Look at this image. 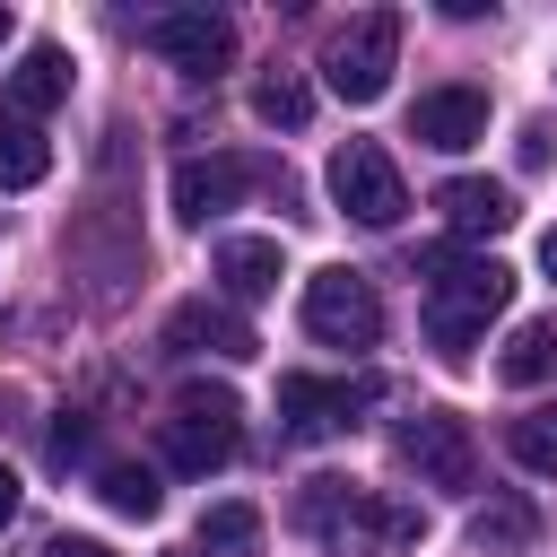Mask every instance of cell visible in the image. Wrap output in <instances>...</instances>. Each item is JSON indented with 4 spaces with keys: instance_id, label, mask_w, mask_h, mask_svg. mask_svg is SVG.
<instances>
[{
    "instance_id": "cell-1",
    "label": "cell",
    "mask_w": 557,
    "mask_h": 557,
    "mask_svg": "<svg viewBox=\"0 0 557 557\" xmlns=\"http://www.w3.org/2000/svg\"><path fill=\"white\" fill-rule=\"evenodd\" d=\"M418 270H426V339L444 366H461L479 348V331L513 305V270L496 252H453V244H426Z\"/></svg>"
},
{
    "instance_id": "cell-2",
    "label": "cell",
    "mask_w": 557,
    "mask_h": 557,
    "mask_svg": "<svg viewBox=\"0 0 557 557\" xmlns=\"http://www.w3.org/2000/svg\"><path fill=\"white\" fill-rule=\"evenodd\" d=\"M296 522H305L331 557H400V548L426 531V513H418V505L374 496V487H357V479H305Z\"/></svg>"
},
{
    "instance_id": "cell-3",
    "label": "cell",
    "mask_w": 557,
    "mask_h": 557,
    "mask_svg": "<svg viewBox=\"0 0 557 557\" xmlns=\"http://www.w3.org/2000/svg\"><path fill=\"white\" fill-rule=\"evenodd\" d=\"M157 444H165V461H174L183 479H209V470H226L235 444H244V400H235L226 383H183V400H174V418L157 426Z\"/></svg>"
},
{
    "instance_id": "cell-4",
    "label": "cell",
    "mask_w": 557,
    "mask_h": 557,
    "mask_svg": "<svg viewBox=\"0 0 557 557\" xmlns=\"http://www.w3.org/2000/svg\"><path fill=\"white\" fill-rule=\"evenodd\" d=\"M392 70H400V17H392V9L348 17V26L331 35V52H322L331 96H348V104H374V96L392 87Z\"/></svg>"
},
{
    "instance_id": "cell-5",
    "label": "cell",
    "mask_w": 557,
    "mask_h": 557,
    "mask_svg": "<svg viewBox=\"0 0 557 557\" xmlns=\"http://www.w3.org/2000/svg\"><path fill=\"white\" fill-rule=\"evenodd\" d=\"M305 331L331 348H374L383 339V305L366 270H313L305 278Z\"/></svg>"
},
{
    "instance_id": "cell-6",
    "label": "cell",
    "mask_w": 557,
    "mask_h": 557,
    "mask_svg": "<svg viewBox=\"0 0 557 557\" xmlns=\"http://www.w3.org/2000/svg\"><path fill=\"white\" fill-rule=\"evenodd\" d=\"M366 400H374V374H357V383H331V374H278V426H287L296 444H331V435H348Z\"/></svg>"
},
{
    "instance_id": "cell-7",
    "label": "cell",
    "mask_w": 557,
    "mask_h": 557,
    "mask_svg": "<svg viewBox=\"0 0 557 557\" xmlns=\"http://www.w3.org/2000/svg\"><path fill=\"white\" fill-rule=\"evenodd\" d=\"M392 453H400V470H418V487H470V470H479L470 418H453V409H418V418H400Z\"/></svg>"
},
{
    "instance_id": "cell-8",
    "label": "cell",
    "mask_w": 557,
    "mask_h": 557,
    "mask_svg": "<svg viewBox=\"0 0 557 557\" xmlns=\"http://www.w3.org/2000/svg\"><path fill=\"white\" fill-rule=\"evenodd\" d=\"M331 200H339L357 226H400V209H409L400 165H392L374 139H348V148L331 157Z\"/></svg>"
},
{
    "instance_id": "cell-9",
    "label": "cell",
    "mask_w": 557,
    "mask_h": 557,
    "mask_svg": "<svg viewBox=\"0 0 557 557\" xmlns=\"http://www.w3.org/2000/svg\"><path fill=\"white\" fill-rule=\"evenodd\" d=\"M252 183H278L270 165H252V157H183L174 165V218L183 226H209V218H226ZM287 191V183H278Z\"/></svg>"
},
{
    "instance_id": "cell-10",
    "label": "cell",
    "mask_w": 557,
    "mask_h": 557,
    "mask_svg": "<svg viewBox=\"0 0 557 557\" xmlns=\"http://www.w3.org/2000/svg\"><path fill=\"white\" fill-rule=\"evenodd\" d=\"M148 44H157L183 78H218V70L235 61V26H226L218 9H165V17H148Z\"/></svg>"
},
{
    "instance_id": "cell-11",
    "label": "cell",
    "mask_w": 557,
    "mask_h": 557,
    "mask_svg": "<svg viewBox=\"0 0 557 557\" xmlns=\"http://www.w3.org/2000/svg\"><path fill=\"white\" fill-rule=\"evenodd\" d=\"M409 139H418V148H444V157L479 148V139H487V96H479V87H426V96L409 104Z\"/></svg>"
},
{
    "instance_id": "cell-12",
    "label": "cell",
    "mask_w": 557,
    "mask_h": 557,
    "mask_svg": "<svg viewBox=\"0 0 557 557\" xmlns=\"http://www.w3.org/2000/svg\"><path fill=\"white\" fill-rule=\"evenodd\" d=\"M165 348H174V357H252L261 339H252V322H244L235 305L191 296V305H174V313H165Z\"/></svg>"
},
{
    "instance_id": "cell-13",
    "label": "cell",
    "mask_w": 557,
    "mask_h": 557,
    "mask_svg": "<svg viewBox=\"0 0 557 557\" xmlns=\"http://www.w3.org/2000/svg\"><path fill=\"white\" fill-rule=\"evenodd\" d=\"M61 96H70V52H61V44H26L17 70H9V87H0V113L35 122V113H52Z\"/></svg>"
},
{
    "instance_id": "cell-14",
    "label": "cell",
    "mask_w": 557,
    "mask_h": 557,
    "mask_svg": "<svg viewBox=\"0 0 557 557\" xmlns=\"http://www.w3.org/2000/svg\"><path fill=\"white\" fill-rule=\"evenodd\" d=\"M435 209H444L453 235H505V226H513V191L487 183V174H453V183L435 191Z\"/></svg>"
},
{
    "instance_id": "cell-15",
    "label": "cell",
    "mask_w": 557,
    "mask_h": 557,
    "mask_svg": "<svg viewBox=\"0 0 557 557\" xmlns=\"http://www.w3.org/2000/svg\"><path fill=\"white\" fill-rule=\"evenodd\" d=\"M278 278H287V261H278L270 235H226V244H218V287H226V305H252V296H270Z\"/></svg>"
},
{
    "instance_id": "cell-16",
    "label": "cell",
    "mask_w": 557,
    "mask_h": 557,
    "mask_svg": "<svg viewBox=\"0 0 557 557\" xmlns=\"http://www.w3.org/2000/svg\"><path fill=\"white\" fill-rule=\"evenodd\" d=\"M44 174H52V139H44L35 122L0 113V191H26V183H44Z\"/></svg>"
},
{
    "instance_id": "cell-17",
    "label": "cell",
    "mask_w": 557,
    "mask_h": 557,
    "mask_svg": "<svg viewBox=\"0 0 557 557\" xmlns=\"http://www.w3.org/2000/svg\"><path fill=\"white\" fill-rule=\"evenodd\" d=\"M96 496H104L113 513H131V522H148V513L165 505L157 470H139V461H104V470H96Z\"/></svg>"
},
{
    "instance_id": "cell-18",
    "label": "cell",
    "mask_w": 557,
    "mask_h": 557,
    "mask_svg": "<svg viewBox=\"0 0 557 557\" xmlns=\"http://www.w3.org/2000/svg\"><path fill=\"white\" fill-rule=\"evenodd\" d=\"M496 374H505V383H548V374H557V322H522V331L505 339Z\"/></svg>"
},
{
    "instance_id": "cell-19",
    "label": "cell",
    "mask_w": 557,
    "mask_h": 557,
    "mask_svg": "<svg viewBox=\"0 0 557 557\" xmlns=\"http://www.w3.org/2000/svg\"><path fill=\"white\" fill-rule=\"evenodd\" d=\"M252 113H261L270 131H305V113H313V87H305L296 70H270V78L252 87Z\"/></svg>"
},
{
    "instance_id": "cell-20",
    "label": "cell",
    "mask_w": 557,
    "mask_h": 557,
    "mask_svg": "<svg viewBox=\"0 0 557 557\" xmlns=\"http://www.w3.org/2000/svg\"><path fill=\"white\" fill-rule=\"evenodd\" d=\"M505 453H513L522 470H540V479H557V409H522V418L505 426Z\"/></svg>"
},
{
    "instance_id": "cell-21",
    "label": "cell",
    "mask_w": 557,
    "mask_h": 557,
    "mask_svg": "<svg viewBox=\"0 0 557 557\" xmlns=\"http://www.w3.org/2000/svg\"><path fill=\"white\" fill-rule=\"evenodd\" d=\"M200 548L252 557V548H261V513H252V505H209V513H200Z\"/></svg>"
},
{
    "instance_id": "cell-22",
    "label": "cell",
    "mask_w": 557,
    "mask_h": 557,
    "mask_svg": "<svg viewBox=\"0 0 557 557\" xmlns=\"http://www.w3.org/2000/svg\"><path fill=\"white\" fill-rule=\"evenodd\" d=\"M470 540H479V548H522V540H531V505H487V513H470Z\"/></svg>"
},
{
    "instance_id": "cell-23",
    "label": "cell",
    "mask_w": 557,
    "mask_h": 557,
    "mask_svg": "<svg viewBox=\"0 0 557 557\" xmlns=\"http://www.w3.org/2000/svg\"><path fill=\"white\" fill-rule=\"evenodd\" d=\"M52 461H61V470H70V461H87V426H78V418H61V426H52Z\"/></svg>"
},
{
    "instance_id": "cell-24",
    "label": "cell",
    "mask_w": 557,
    "mask_h": 557,
    "mask_svg": "<svg viewBox=\"0 0 557 557\" xmlns=\"http://www.w3.org/2000/svg\"><path fill=\"white\" fill-rule=\"evenodd\" d=\"M44 557H113V548H104V540H52Z\"/></svg>"
},
{
    "instance_id": "cell-25",
    "label": "cell",
    "mask_w": 557,
    "mask_h": 557,
    "mask_svg": "<svg viewBox=\"0 0 557 557\" xmlns=\"http://www.w3.org/2000/svg\"><path fill=\"white\" fill-rule=\"evenodd\" d=\"M9 513H17V470L0 461V522H9Z\"/></svg>"
},
{
    "instance_id": "cell-26",
    "label": "cell",
    "mask_w": 557,
    "mask_h": 557,
    "mask_svg": "<svg viewBox=\"0 0 557 557\" xmlns=\"http://www.w3.org/2000/svg\"><path fill=\"white\" fill-rule=\"evenodd\" d=\"M540 270H548V278H557V226H548V235H540Z\"/></svg>"
},
{
    "instance_id": "cell-27",
    "label": "cell",
    "mask_w": 557,
    "mask_h": 557,
    "mask_svg": "<svg viewBox=\"0 0 557 557\" xmlns=\"http://www.w3.org/2000/svg\"><path fill=\"white\" fill-rule=\"evenodd\" d=\"M0 44H9V9H0Z\"/></svg>"
}]
</instances>
